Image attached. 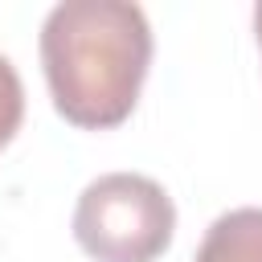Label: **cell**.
Here are the masks:
<instances>
[{
	"label": "cell",
	"mask_w": 262,
	"mask_h": 262,
	"mask_svg": "<svg viewBox=\"0 0 262 262\" xmlns=\"http://www.w3.org/2000/svg\"><path fill=\"white\" fill-rule=\"evenodd\" d=\"M20 119H25V86H20L16 66L0 53V147L16 135Z\"/></svg>",
	"instance_id": "obj_4"
},
{
	"label": "cell",
	"mask_w": 262,
	"mask_h": 262,
	"mask_svg": "<svg viewBox=\"0 0 262 262\" xmlns=\"http://www.w3.org/2000/svg\"><path fill=\"white\" fill-rule=\"evenodd\" d=\"M192 262H262V209L246 205L221 213L205 229Z\"/></svg>",
	"instance_id": "obj_3"
},
{
	"label": "cell",
	"mask_w": 262,
	"mask_h": 262,
	"mask_svg": "<svg viewBox=\"0 0 262 262\" xmlns=\"http://www.w3.org/2000/svg\"><path fill=\"white\" fill-rule=\"evenodd\" d=\"M176 205L139 172L90 180L74 209V237L94 262H156L172 246Z\"/></svg>",
	"instance_id": "obj_2"
},
{
	"label": "cell",
	"mask_w": 262,
	"mask_h": 262,
	"mask_svg": "<svg viewBox=\"0 0 262 262\" xmlns=\"http://www.w3.org/2000/svg\"><path fill=\"white\" fill-rule=\"evenodd\" d=\"M254 29H258V45H262V4L254 8Z\"/></svg>",
	"instance_id": "obj_5"
},
{
	"label": "cell",
	"mask_w": 262,
	"mask_h": 262,
	"mask_svg": "<svg viewBox=\"0 0 262 262\" xmlns=\"http://www.w3.org/2000/svg\"><path fill=\"white\" fill-rule=\"evenodd\" d=\"M41 66L66 123L119 127L151 66V25L131 0H61L41 25Z\"/></svg>",
	"instance_id": "obj_1"
}]
</instances>
